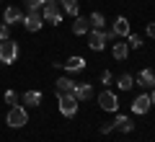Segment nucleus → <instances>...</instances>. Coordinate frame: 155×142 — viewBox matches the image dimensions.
<instances>
[{"mask_svg":"<svg viewBox=\"0 0 155 142\" xmlns=\"http://www.w3.org/2000/svg\"><path fill=\"white\" fill-rule=\"evenodd\" d=\"M62 16H65V13L60 11V3H57V0H44V5H41V18H44L47 23L60 26V23H62Z\"/></svg>","mask_w":155,"mask_h":142,"instance_id":"f03ea898","label":"nucleus"},{"mask_svg":"<svg viewBox=\"0 0 155 142\" xmlns=\"http://www.w3.org/2000/svg\"><path fill=\"white\" fill-rule=\"evenodd\" d=\"M111 31H114L116 36H127V34H129V18H127V16H116Z\"/></svg>","mask_w":155,"mask_h":142,"instance_id":"4468645a","label":"nucleus"},{"mask_svg":"<svg viewBox=\"0 0 155 142\" xmlns=\"http://www.w3.org/2000/svg\"><path fill=\"white\" fill-rule=\"evenodd\" d=\"M91 31V21L85 16H75V23H72V34L75 36H85Z\"/></svg>","mask_w":155,"mask_h":142,"instance_id":"ddd939ff","label":"nucleus"},{"mask_svg":"<svg viewBox=\"0 0 155 142\" xmlns=\"http://www.w3.org/2000/svg\"><path fill=\"white\" fill-rule=\"evenodd\" d=\"M145 34H147L150 39H155V21H150L147 26H145Z\"/></svg>","mask_w":155,"mask_h":142,"instance_id":"cd10ccee","label":"nucleus"},{"mask_svg":"<svg viewBox=\"0 0 155 142\" xmlns=\"http://www.w3.org/2000/svg\"><path fill=\"white\" fill-rule=\"evenodd\" d=\"M85 36H88V47L93 52H101L106 44H109V41H106V28H91Z\"/></svg>","mask_w":155,"mask_h":142,"instance_id":"423d86ee","label":"nucleus"},{"mask_svg":"<svg viewBox=\"0 0 155 142\" xmlns=\"http://www.w3.org/2000/svg\"><path fill=\"white\" fill-rule=\"evenodd\" d=\"M57 101H60V114L62 116L70 119V116L78 114V104H80V101H78L72 93H57Z\"/></svg>","mask_w":155,"mask_h":142,"instance_id":"7ed1b4c3","label":"nucleus"},{"mask_svg":"<svg viewBox=\"0 0 155 142\" xmlns=\"http://www.w3.org/2000/svg\"><path fill=\"white\" fill-rule=\"evenodd\" d=\"M114 39H116V34L109 28V31H106V41H114Z\"/></svg>","mask_w":155,"mask_h":142,"instance_id":"c85d7f7f","label":"nucleus"},{"mask_svg":"<svg viewBox=\"0 0 155 142\" xmlns=\"http://www.w3.org/2000/svg\"><path fill=\"white\" fill-rule=\"evenodd\" d=\"M3 21H5L8 26H13V23H21V21H23V13H21V8H16V5H8V8H5V13H3Z\"/></svg>","mask_w":155,"mask_h":142,"instance_id":"f8f14e48","label":"nucleus"},{"mask_svg":"<svg viewBox=\"0 0 155 142\" xmlns=\"http://www.w3.org/2000/svg\"><path fill=\"white\" fill-rule=\"evenodd\" d=\"M60 3V11L67 16H80V3L78 0H57Z\"/></svg>","mask_w":155,"mask_h":142,"instance_id":"a211bd4d","label":"nucleus"},{"mask_svg":"<svg viewBox=\"0 0 155 142\" xmlns=\"http://www.w3.org/2000/svg\"><path fill=\"white\" fill-rule=\"evenodd\" d=\"M5 124L11 127V129H21V127H26V124H28V111L23 109L21 104L11 106L8 114H5Z\"/></svg>","mask_w":155,"mask_h":142,"instance_id":"f257e3e1","label":"nucleus"},{"mask_svg":"<svg viewBox=\"0 0 155 142\" xmlns=\"http://www.w3.org/2000/svg\"><path fill=\"white\" fill-rule=\"evenodd\" d=\"M5 39H11V26L8 23H0V41H5Z\"/></svg>","mask_w":155,"mask_h":142,"instance_id":"393cba45","label":"nucleus"},{"mask_svg":"<svg viewBox=\"0 0 155 142\" xmlns=\"http://www.w3.org/2000/svg\"><path fill=\"white\" fill-rule=\"evenodd\" d=\"M150 106H153V101H150V93H140L137 98L132 101V111H134V114H140V116L147 114Z\"/></svg>","mask_w":155,"mask_h":142,"instance_id":"6e6552de","label":"nucleus"},{"mask_svg":"<svg viewBox=\"0 0 155 142\" xmlns=\"http://www.w3.org/2000/svg\"><path fill=\"white\" fill-rule=\"evenodd\" d=\"M75 85H78V83L72 80V78L62 75V78H57V83H54V91H57V93H72V91H75Z\"/></svg>","mask_w":155,"mask_h":142,"instance_id":"dca6fc26","label":"nucleus"},{"mask_svg":"<svg viewBox=\"0 0 155 142\" xmlns=\"http://www.w3.org/2000/svg\"><path fill=\"white\" fill-rule=\"evenodd\" d=\"M111 124H114V129H119V132H124V134H129V132L134 129V121L129 119V116H124V114H119V116H116L114 121H111Z\"/></svg>","mask_w":155,"mask_h":142,"instance_id":"2eb2a0df","label":"nucleus"},{"mask_svg":"<svg viewBox=\"0 0 155 142\" xmlns=\"http://www.w3.org/2000/svg\"><path fill=\"white\" fill-rule=\"evenodd\" d=\"M18 60V44L13 39H5V41H0V62L3 65H13Z\"/></svg>","mask_w":155,"mask_h":142,"instance_id":"20e7f679","label":"nucleus"},{"mask_svg":"<svg viewBox=\"0 0 155 142\" xmlns=\"http://www.w3.org/2000/svg\"><path fill=\"white\" fill-rule=\"evenodd\" d=\"M111 54H114L116 62H124V60L129 57V47H127V41H114V47H111Z\"/></svg>","mask_w":155,"mask_h":142,"instance_id":"f3484780","label":"nucleus"},{"mask_svg":"<svg viewBox=\"0 0 155 142\" xmlns=\"http://www.w3.org/2000/svg\"><path fill=\"white\" fill-rule=\"evenodd\" d=\"M98 132H101V134H111V132H114V124H111V121H106V124L98 127Z\"/></svg>","mask_w":155,"mask_h":142,"instance_id":"bb28decb","label":"nucleus"},{"mask_svg":"<svg viewBox=\"0 0 155 142\" xmlns=\"http://www.w3.org/2000/svg\"><path fill=\"white\" fill-rule=\"evenodd\" d=\"M72 96H75L80 104H83V101H91L93 98V85H91V83H78L75 91H72Z\"/></svg>","mask_w":155,"mask_h":142,"instance_id":"1a4fd4ad","label":"nucleus"},{"mask_svg":"<svg viewBox=\"0 0 155 142\" xmlns=\"http://www.w3.org/2000/svg\"><path fill=\"white\" fill-rule=\"evenodd\" d=\"M62 67H65L67 72H83L85 70V60L80 54H72V57H67V62H62Z\"/></svg>","mask_w":155,"mask_h":142,"instance_id":"9b49d317","label":"nucleus"},{"mask_svg":"<svg viewBox=\"0 0 155 142\" xmlns=\"http://www.w3.org/2000/svg\"><path fill=\"white\" fill-rule=\"evenodd\" d=\"M150 101H153V106H155V88L150 91Z\"/></svg>","mask_w":155,"mask_h":142,"instance_id":"c756f323","label":"nucleus"},{"mask_svg":"<svg viewBox=\"0 0 155 142\" xmlns=\"http://www.w3.org/2000/svg\"><path fill=\"white\" fill-rule=\"evenodd\" d=\"M101 83H104V85H106V88H109V85H111V83H114V75H111V72H109V70H104V72H101Z\"/></svg>","mask_w":155,"mask_h":142,"instance_id":"a878e982","label":"nucleus"},{"mask_svg":"<svg viewBox=\"0 0 155 142\" xmlns=\"http://www.w3.org/2000/svg\"><path fill=\"white\" fill-rule=\"evenodd\" d=\"M88 21H91V28H106V18H104V13H98V11L91 13Z\"/></svg>","mask_w":155,"mask_h":142,"instance_id":"412c9836","label":"nucleus"},{"mask_svg":"<svg viewBox=\"0 0 155 142\" xmlns=\"http://www.w3.org/2000/svg\"><path fill=\"white\" fill-rule=\"evenodd\" d=\"M124 39H127V47H129V49H140V47H142V36H140V34H132V31H129Z\"/></svg>","mask_w":155,"mask_h":142,"instance_id":"4be33fe9","label":"nucleus"},{"mask_svg":"<svg viewBox=\"0 0 155 142\" xmlns=\"http://www.w3.org/2000/svg\"><path fill=\"white\" fill-rule=\"evenodd\" d=\"M137 85H142V88H147V91H153V88H155V70H150V67L140 70V75H137Z\"/></svg>","mask_w":155,"mask_h":142,"instance_id":"9d476101","label":"nucleus"},{"mask_svg":"<svg viewBox=\"0 0 155 142\" xmlns=\"http://www.w3.org/2000/svg\"><path fill=\"white\" fill-rule=\"evenodd\" d=\"M5 104L8 106H16L18 104V93L16 91H5Z\"/></svg>","mask_w":155,"mask_h":142,"instance_id":"b1692460","label":"nucleus"},{"mask_svg":"<svg viewBox=\"0 0 155 142\" xmlns=\"http://www.w3.org/2000/svg\"><path fill=\"white\" fill-rule=\"evenodd\" d=\"M23 104L26 106H39L41 104V93L39 91H26L23 93Z\"/></svg>","mask_w":155,"mask_h":142,"instance_id":"aec40b11","label":"nucleus"},{"mask_svg":"<svg viewBox=\"0 0 155 142\" xmlns=\"http://www.w3.org/2000/svg\"><path fill=\"white\" fill-rule=\"evenodd\" d=\"M21 23L26 26V31L36 34V31H41V26H44V18H41V13H39V11H26V16H23Z\"/></svg>","mask_w":155,"mask_h":142,"instance_id":"0eeeda50","label":"nucleus"},{"mask_svg":"<svg viewBox=\"0 0 155 142\" xmlns=\"http://www.w3.org/2000/svg\"><path fill=\"white\" fill-rule=\"evenodd\" d=\"M127 142H129V140H127Z\"/></svg>","mask_w":155,"mask_h":142,"instance_id":"7c9ffc66","label":"nucleus"},{"mask_svg":"<svg viewBox=\"0 0 155 142\" xmlns=\"http://www.w3.org/2000/svg\"><path fill=\"white\" fill-rule=\"evenodd\" d=\"M114 83H116V88H119V91H132V85H134V78L129 75V72H122L119 78H114Z\"/></svg>","mask_w":155,"mask_h":142,"instance_id":"6ab92c4d","label":"nucleus"},{"mask_svg":"<svg viewBox=\"0 0 155 142\" xmlns=\"http://www.w3.org/2000/svg\"><path fill=\"white\" fill-rule=\"evenodd\" d=\"M98 106H101L104 111H119V96H116L114 91L106 88V91L98 93Z\"/></svg>","mask_w":155,"mask_h":142,"instance_id":"39448f33","label":"nucleus"},{"mask_svg":"<svg viewBox=\"0 0 155 142\" xmlns=\"http://www.w3.org/2000/svg\"><path fill=\"white\" fill-rule=\"evenodd\" d=\"M41 5H44V0H26V11H39L41 13Z\"/></svg>","mask_w":155,"mask_h":142,"instance_id":"5701e85b","label":"nucleus"}]
</instances>
